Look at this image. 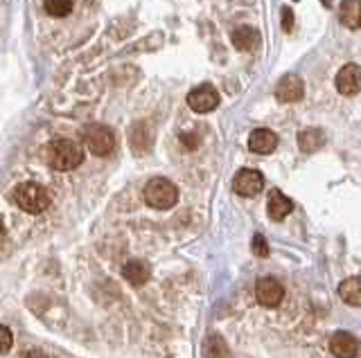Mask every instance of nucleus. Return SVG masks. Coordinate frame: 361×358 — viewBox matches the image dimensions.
<instances>
[{
    "label": "nucleus",
    "instance_id": "11",
    "mask_svg": "<svg viewBox=\"0 0 361 358\" xmlns=\"http://www.w3.org/2000/svg\"><path fill=\"white\" fill-rule=\"evenodd\" d=\"M276 147H278V136L269 129H255L251 136H248V149L255 151V153L267 155Z\"/></svg>",
    "mask_w": 361,
    "mask_h": 358
},
{
    "label": "nucleus",
    "instance_id": "9",
    "mask_svg": "<svg viewBox=\"0 0 361 358\" xmlns=\"http://www.w3.org/2000/svg\"><path fill=\"white\" fill-rule=\"evenodd\" d=\"M305 95V84L298 75H287V77H282V79L278 82L276 86V97H278V102L282 104H293V102H298V99H302Z\"/></svg>",
    "mask_w": 361,
    "mask_h": 358
},
{
    "label": "nucleus",
    "instance_id": "21",
    "mask_svg": "<svg viewBox=\"0 0 361 358\" xmlns=\"http://www.w3.org/2000/svg\"><path fill=\"white\" fill-rule=\"evenodd\" d=\"M291 27H293V14H291L289 7H285V9H282V30L291 32Z\"/></svg>",
    "mask_w": 361,
    "mask_h": 358
},
{
    "label": "nucleus",
    "instance_id": "17",
    "mask_svg": "<svg viewBox=\"0 0 361 358\" xmlns=\"http://www.w3.org/2000/svg\"><path fill=\"white\" fill-rule=\"evenodd\" d=\"M257 41H259V34L253 27H240V30L233 32V46L242 52L253 50L257 46Z\"/></svg>",
    "mask_w": 361,
    "mask_h": 358
},
{
    "label": "nucleus",
    "instance_id": "13",
    "mask_svg": "<svg viewBox=\"0 0 361 358\" xmlns=\"http://www.w3.org/2000/svg\"><path fill=\"white\" fill-rule=\"evenodd\" d=\"M267 210H269V217L274 221H282L293 210V203H291V198H287L280 192V189H274V192L269 194Z\"/></svg>",
    "mask_w": 361,
    "mask_h": 358
},
{
    "label": "nucleus",
    "instance_id": "14",
    "mask_svg": "<svg viewBox=\"0 0 361 358\" xmlns=\"http://www.w3.org/2000/svg\"><path fill=\"white\" fill-rule=\"evenodd\" d=\"M338 295L350 307H361V277H348L338 284Z\"/></svg>",
    "mask_w": 361,
    "mask_h": 358
},
{
    "label": "nucleus",
    "instance_id": "3",
    "mask_svg": "<svg viewBox=\"0 0 361 358\" xmlns=\"http://www.w3.org/2000/svg\"><path fill=\"white\" fill-rule=\"evenodd\" d=\"M145 200L156 210H169L176 205L178 189L174 183H169L167 178H154L145 187Z\"/></svg>",
    "mask_w": 361,
    "mask_h": 358
},
{
    "label": "nucleus",
    "instance_id": "16",
    "mask_svg": "<svg viewBox=\"0 0 361 358\" xmlns=\"http://www.w3.org/2000/svg\"><path fill=\"white\" fill-rule=\"evenodd\" d=\"M325 144V133L323 129H305L300 131L298 136V147L305 151V153H314L319 151L321 147Z\"/></svg>",
    "mask_w": 361,
    "mask_h": 358
},
{
    "label": "nucleus",
    "instance_id": "1",
    "mask_svg": "<svg viewBox=\"0 0 361 358\" xmlns=\"http://www.w3.org/2000/svg\"><path fill=\"white\" fill-rule=\"evenodd\" d=\"M45 160L56 172H73L84 160V149L73 140H52L45 147Z\"/></svg>",
    "mask_w": 361,
    "mask_h": 358
},
{
    "label": "nucleus",
    "instance_id": "2",
    "mask_svg": "<svg viewBox=\"0 0 361 358\" xmlns=\"http://www.w3.org/2000/svg\"><path fill=\"white\" fill-rule=\"evenodd\" d=\"M14 200L20 210L30 212V215H39V212L48 210L50 205V194L48 189L41 187L39 183H20L16 189H14Z\"/></svg>",
    "mask_w": 361,
    "mask_h": 358
},
{
    "label": "nucleus",
    "instance_id": "7",
    "mask_svg": "<svg viewBox=\"0 0 361 358\" xmlns=\"http://www.w3.org/2000/svg\"><path fill=\"white\" fill-rule=\"evenodd\" d=\"M233 189L240 196H255L264 189V176L255 170H242L235 176Z\"/></svg>",
    "mask_w": 361,
    "mask_h": 358
},
{
    "label": "nucleus",
    "instance_id": "15",
    "mask_svg": "<svg viewBox=\"0 0 361 358\" xmlns=\"http://www.w3.org/2000/svg\"><path fill=\"white\" fill-rule=\"evenodd\" d=\"M122 275L127 282H131L133 286H140L145 284L147 279H149V266H147L145 262H138V260H133V262H127L122 268Z\"/></svg>",
    "mask_w": 361,
    "mask_h": 358
},
{
    "label": "nucleus",
    "instance_id": "8",
    "mask_svg": "<svg viewBox=\"0 0 361 358\" xmlns=\"http://www.w3.org/2000/svg\"><path fill=\"white\" fill-rule=\"evenodd\" d=\"M255 295H257V302L262 307H278L282 298H285V288L274 277H264L259 279L257 286H255Z\"/></svg>",
    "mask_w": 361,
    "mask_h": 358
},
{
    "label": "nucleus",
    "instance_id": "6",
    "mask_svg": "<svg viewBox=\"0 0 361 358\" xmlns=\"http://www.w3.org/2000/svg\"><path fill=\"white\" fill-rule=\"evenodd\" d=\"M334 84H336V91L341 95H345V97L357 95L361 91V68L357 63L343 65V68L338 70Z\"/></svg>",
    "mask_w": 361,
    "mask_h": 358
},
{
    "label": "nucleus",
    "instance_id": "18",
    "mask_svg": "<svg viewBox=\"0 0 361 358\" xmlns=\"http://www.w3.org/2000/svg\"><path fill=\"white\" fill-rule=\"evenodd\" d=\"M73 9V0H45V12H48L50 16H68Z\"/></svg>",
    "mask_w": 361,
    "mask_h": 358
},
{
    "label": "nucleus",
    "instance_id": "22",
    "mask_svg": "<svg viewBox=\"0 0 361 358\" xmlns=\"http://www.w3.org/2000/svg\"><path fill=\"white\" fill-rule=\"evenodd\" d=\"M321 3H323L325 7H332V0H321Z\"/></svg>",
    "mask_w": 361,
    "mask_h": 358
},
{
    "label": "nucleus",
    "instance_id": "10",
    "mask_svg": "<svg viewBox=\"0 0 361 358\" xmlns=\"http://www.w3.org/2000/svg\"><path fill=\"white\" fill-rule=\"evenodd\" d=\"M330 352L338 358H353L359 354V340L348 331H336L330 340Z\"/></svg>",
    "mask_w": 361,
    "mask_h": 358
},
{
    "label": "nucleus",
    "instance_id": "12",
    "mask_svg": "<svg viewBox=\"0 0 361 358\" xmlns=\"http://www.w3.org/2000/svg\"><path fill=\"white\" fill-rule=\"evenodd\" d=\"M338 20L348 30H359L361 27V0H343L338 5Z\"/></svg>",
    "mask_w": 361,
    "mask_h": 358
},
{
    "label": "nucleus",
    "instance_id": "4",
    "mask_svg": "<svg viewBox=\"0 0 361 358\" xmlns=\"http://www.w3.org/2000/svg\"><path fill=\"white\" fill-rule=\"evenodd\" d=\"M84 144L93 155H109L116 147V138H113L111 129L102 124H90L84 129Z\"/></svg>",
    "mask_w": 361,
    "mask_h": 358
},
{
    "label": "nucleus",
    "instance_id": "20",
    "mask_svg": "<svg viewBox=\"0 0 361 358\" xmlns=\"http://www.w3.org/2000/svg\"><path fill=\"white\" fill-rule=\"evenodd\" d=\"M253 252L257 257H269V245H267V239L262 234H255L253 237Z\"/></svg>",
    "mask_w": 361,
    "mask_h": 358
},
{
    "label": "nucleus",
    "instance_id": "5",
    "mask_svg": "<svg viewBox=\"0 0 361 358\" xmlns=\"http://www.w3.org/2000/svg\"><path fill=\"white\" fill-rule=\"evenodd\" d=\"M188 106L197 113H210L219 106V93L210 84H201L188 93Z\"/></svg>",
    "mask_w": 361,
    "mask_h": 358
},
{
    "label": "nucleus",
    "instance_id": "19",
    "mask_svg": "<svg viewBox=\"0 0 361 358\" xmlns=\"http://www.w3.org/2000/svg\"><path fill=\"white\" fill-rule=\"evenodd\" d=\"M11 343H14V338H11V331L0 324V354H7L11 350Z\"/></svg>",
    "mask_w": 361,
    "mask_h": 358
}]
</instances>
